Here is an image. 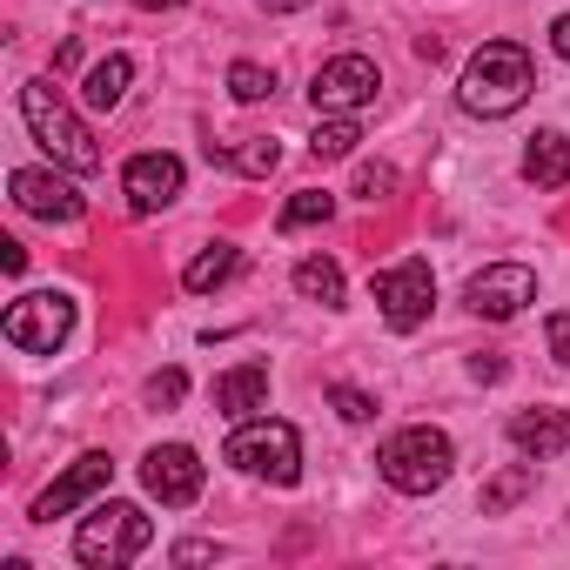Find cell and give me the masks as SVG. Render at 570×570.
Returning a JSON list of instances; mask_svg holds the SVG:
<instances>
[{
    "label": "cell",
    "instance_id": "6da1fadb",
    "mask_svg": "<svg viewBox=\"0 0 570 570\" xmlns=\"http://www.w3.org/2000/svg\"><path fill=\"white\" fill-rule=\"evenodd\" d=\"M530 88H537V68H530V55H523L517 41H483V48L470 55V68H463V88H456V101H463V115H483V121H497V115H517V108L530 101Z\"/></svg>",
    "mask_w": 570,
    "mask_h": 570
},
{
    "label": "cell",
    "instance_id": "7a4b0ae2",
    "mask_svg": "<svg viewBox=\"0 0 570 570\" xmlns=\"http://www.w3.org/2000/svg\"><path fill=\"white\" fill-rule=\"evenodd\" d=\"M21 121L55 155V168H68V175H95L101 168V148H95L88 121L55 95V81H21Z\"/></svg>",
    "mask_w": 570,
    "mask_h": 570
},
{
    "label": "cell",
    "instance_id": "3957f363",
    "mask_svg": "<svg viewBox=\"0 0 570 570\" xmlns=\"http://www.w3.org/2000/svg\"><path fill=\"white\" fill-rule=\"evenodd\" d=\"M450 463H456V450H450V436L430 430V423L396 430V436L383 443V456H376L383 483L403 490V497H430V490H443V483H450Z\"/></svg>",
    "mask_w": 570,
    "mask_h": 570
},
{
    "label": "cell",
    "instance_id": "277c9868",
    "mask_svg": "<svg viewBox=\"0 0 570 570\" xmlns=\"http://www.w3.org/2000/svg\"><path fill=\"white\" fill-rule=\"evenodd\" d=\"M148 543H155V523H148L135 503H101V510L75 530V557H81L88 570H121V563H135Z\"/></svg>",
    "mask_w": 570,
    "mask_h": 570
},
{
    "label": "cell",
    "instance_id": "5b68a950",
    "mask_svg": "<svg viewBox=\"0 0 570 570\" xmlns=\"http://www.w3.org/2000/svg\"><path fill=\"white\" fill-rule=\"evenodd\" d=\"M222 456H228L242 476H262V483H296V476H303V436H296L289 423H275V416L235 423V436H228Z\"/></svg>",
    "mask_w": 570,
    "mask_h": 570
},
{
    "label": "cell",
    "instance_id": "8992f818",
    "mask_svg": "<svg viewBox=\"0 0 570 570\" xmlns=\"http://www.w3.org/2000/svg\"><path fill=\"white\" fill-rule=\"evenodd\" d=\"M430 303H436V275H430V262L423 255H410V262H390L383 275H376V309H383V323L390 330H423L430 323Z\"/></svg>",
    "mask_w": 570,
    "mask_h": 570
},
{
    "label": "cell",
    "instance_id": "52a82bcc",
    "mask_svg": "<svg viewBox=\"0 0 570 570\" xmlns=\"http://www.w3.org/2000/svg\"><path fill=\"white\" fill-rule=\"evenodd\" d=\"M0 330H8V343H14V350H28V356H55V350L68 343V330H75V303H68L61 289L21 296Z\"/></svg>",
    "mask_w": 570,
    "mask_h": 570
},
{
    "label": "cell",
    "instance_id": "ba28073f",
    "mask_svg": "<svg viewBox=\"0 0 570 570\" xmlns=\"http://www.w3.org/2000/svg\"><path fill=\"white\" fill-rule=\"evenodd\" d=\"M376 88H383V75H376L370 55H336V61L316 68L309 101H316V115H356V108L376 101Z\"/></svg>",
    "mask_w": 570,
    "mask_h": 570
},
{
    "label": "cell",
    "instance_id": "9c48e42d",
    "mask_svg": "<svg viewBox=\"0 0 570 570\" xmlns=\"http://www.w3.org/2000/svg\"><path fill=\"white\" fill-rule=\"evenodd\" d=\"M463 303H470V316H483V323H510L523 303H537V275H530L523 262H490V268L470 275Z\"/></svg>",
    "mask_w": 570,
    "mask_h": 570
},
{
    "label": "cell",
    "instance_id": "30bf717a",
    "mask_svg": "<svg viewBox=\"0 0 570 570\" xmlns=\"http://www.w3.org/2000/svg\"><path fill=\"white\" fill-rule=\"evenodd\" d=\"M141 483H148V497H155V503L188 510V503L202 497L208 470H202V456H195L188 443H155V450L141 456Z\"/></svg>",
    "mask_w": 570,
    "mask_h": 570
},
{
    "label": "cell",
    "instance_id": "8fae6325",
    "mask_svg": "<svg viewBox=\"0 0 570 570\" xmlns=\"http://www.w3.org/2000/svg\"><path fill=\"white\" fill-rule=\"evenodd\" d=\"M121 195H128V208H135V215H161V208L181 195V161H175V155H161V148L135 155V161L121 168Z\"/></svg>",
    "mask_w": 570,
    "mask_h": 570
},
{
    "label": "cell",
    "instance_id": "7c38bea8",
    "mask_svg": "<svg viewBox=\"0 0 570 570\" xmlns=\"http://www.w3.org/2000/svg\"><path fill=\"white\" fill-rule=\"evenodd\" d=\"M14 208L21 215H41V222H81V195H75V181H61V175H48V168H14Z\"/></svg>",
    "mask_w": 570,
    "mask_h": 570
},
{
    "label": "cell",
    "instance_id": "4fadbf2b",
    "mask_svg": "<svg viewBox=\"0 0 570 570\" xmlns=\"http://www.w3.org/2000/svg\"><path fill=\"white\" fill-rule=\"evenodd\" d=\"M108 483H115V463H108L101 450H88V456L68 470V476H55V483L35 497V523H55V517H68L75 503H88V497H95V490H108Z\"/></svg>",
    "mask_w": 570,
    "mask_h": 570
},
{
    "label": "cell",
    "instance_id": "5bb4252c",
    "mask_svg": "<svg viewBox=\"0 0 570 570\" xmlns=\"http://www.w3.org/2000/svg\"><path fill=\"white\" fill-rule=\"evenodd\" d=\"M215 410L228 423H248L255 410H268V363H235L215 376Z\"/></svg>",
    "mask_w": 570,
    "mask_h": 570
},
{
    "label": "cell",
    "instance_id": "9a60e30c",
    "mask_svg": "<svg viewBox=\"0 0 570 570\" xmlns=\"http://www.w3.org/2000/svg\"><path fill=\"white\" fill-rule=\"evenodd\" d=\"M510 443H517V456L550 463V456L570 450V416H563V410H523V416L510 423Z\"/></svg>",
    "mask_w": 570,
    "mask_h": 570
},
{
    "label": "cell",
    "instance_id": "2e32d148",
    "mask_svg": "<svg viewBox=\"0 0 570 570\" xmlns=\"http://www.w3.org/2000/svg\"><path fill=\"white\" fill-rule=\"evenodd\" d=\"M523 181H530V188H570V141H563L557 128L530 135V148H523Z\"/></svg>",
    "mask_w": 570,
    "mask_h": 570
},
{
    "label": "cell",
    "instance_id": "e0dca14e",
    "mask_svg": "<svg viewBox=\"0 0 570 570\" xmlns=\"http://www.w3.org/2000/svg\"><path fill=\"white\" fill-rule=\"evenodd\" d=\"M128 81H135V61H128V55H108V61H95V68H88L81 101H88L95 115H115V108H121V95H128Z\"/></svg>",
    "mask_w": 570,
    "mask_h": 570
},
{
    "label": "cell",
    "instance_id": "ac0fdd59",
    "mask_svg": "<svg viewBox=\"0 0 570 570\" xmlns=\"http://www.w3.org/2000/svg\"><path fill=\"white\" fill-rule=\"evenodd\" d=\"M296 289H303L309 303H323V309H343V268H336L330 255H303V262H296Z\"/></svg>",
    "mask_w": 570,
    "mask_h": 570
},
{
    "label": "cell",
    "instance_id": "d6986e66",
    "mask_svg": "<svg viewBox=\"0 0 570 570\" xmlns=\"http://www.w3.org/2000/svg\"><path fill=\"white\" fill-rule=\"evenodd\" d=\"M235 242H215V248H202L188 268H181V289H195V296H208V289H222V282L235 275Z\"/></svg>",
    "mask_w": 570,
    "mask_h": 570
},
{
    "label": "cell",
    "instance_id": "ffe728a7",
    "mask_svg": "<svg viewBox=\"0 0 570 570\" xmlns=\"http://www.w3.org/2000/svg\"><path fill=\"white\" fill-rule=\"evenodd\" d=\"M537 490V463L523 456V463H510V470H497L490 483H483V517H503L517 497H530Z\"/></svg>",
    "mask_w": 570,
    "mask_h": 570
},
{
    "label": "cell",
    "instance_id": "44dd1931",
    "mask_svg": "<svg viewBox=\"0 0 570 570\" xmlns=\"http://www.w3.org/2000/svg\"><path fill=\"white\" fill-rule=\"evenodd\" d=\"M356 141H363L356 115H323V128L309 135V155H316V161H350V155H356Z\"/></svg>",
    "mask_w": 570,
    "mask_h": 570
},
{
    "label": "cell",
    "instance_id": "7402d4cb",
    "mask_svg": "<svg viewBox=\"0 0 570 570\" xmlns=\"http://www.w3.org/2000/svg\"><path fill=\"white\" fill-rule=\"evenodd\" d=\"M336 215V195H323V188H303L289 208H282V235H296V228H309V222H330Z\"/></svg>",
    "mask_w": 570,
    "mask_h": 570
},
{
    "label": "cell",
    "instance_id": "603a6c76",
    "mask_svg": "<svg viewBox=\"0 0 570 570\" xmlns=\"http://www.w3.org/2000/svg\"><path fill=\"white\" fill-rule=\"evenodd\" d=\"M228 95H235V101H268V95H275V75L255 68V61H235V68H228Z\"/></svg>",
    "mask_w": 570,
    "mask_h": 570
},
{
    "label": "cell",
    "instance_id": "cb8c5ba5",
    "mask_svg": "<svg viewBox=\"0 0 570 570\" xmlns=\"http://www.w3.org/2000/svg\"><path fill=\"white\" fill-rule=\"evenodd\" d=\"M228 161H235V168H242V175H268V168H275V161H282V148H275V141H268V135H255V141H242V148H235V155H228Z\"/></svg>",
    "mask_w": 570,
    "mask_h": 570
},
{
    "label": "cell",
    "instance_id": "d4e9b609",
    "mask_svg": "<svg viewBox=\"0 0 570 570\" xmlns=\"http://www.w3.org/2000/svg\"><path fill=\"white\" fill-rule=\"evenodd\" d=\"M356 195H363V202H390V195H396V168H390V161H363V168H356Z\"/></svg>",
    "mask_w": 570,
    "mask_h": 570
},
{
    "label": "cell",
    "instance_id": "484cf974",
    "mask_svg": "<svg viewBox=\"0 0 570 570\" xmlns=\"http://www.w3.org/2000/svg\"><path fill=\"white\" fill-rule=\"evenodd\" d=\"M330 403L343 410V423H370V416H376V396H363V390H350V383H330Z\"/></svg>",
    "mask_w": 570,
    "mask_h": 570
},
{
    "label": "cell",
    "instance_id": "4316f807",
    "mask_svg": "<svg viewBox=\"0 0 570 570\" xmlns=\"http://www.w3.org/2000/svg\"><path fill=\"white\" fill-rule=\"evenodd\" d=\"M188 396V376L181 370H161V376H148V403L161 410V403H181Z\"/></svg>",
    "mask_w": 570,
    "mask_h": 570
},
{
    "label": "cell",
    "instance_id": "83f0119b",
    "mask_svg": "<svg viewBox=\"0 0 570 570\" xmlns=\"http://www.w3.org/2000/svg\"><path fill=\"white\" fill-rule=\"evenodd\" d=\"M543 336H550V356L570 370V309H563V316H550V323H543Z\"/></svg>",
    "mask_w": 570,
    "mask_h": 570
},
{
    "label": "cell",
    "instance_id": "f1b7e54d",
    "mask_svg": "<svg viewBox=\"0 0 570 570\" xmlns=\"http://www.w3.org/2000/svg\"><path fill=\"white\" fill-rule=\"evenodd\" d=\"M470 376L476 383H503V356H470Z\"/></svg>",
    "mask_w": 570,
    "mask_h": 570
},
{
    "label": "cell",
    "instance_id": "f546056e",
    "mask_svg": "<svg viewBox=\"0 0 570 570\" xmlns=\"http://www.w3.org/2000/svg\"><path fill=\"white\" fill-rule=\"evenodd\" d=\"M168 557H175V563H208V557H215V543H175Z\"/></svg>",
    "mask_w": 570,
    "mask_h": 570
},
{
    "label": "cell",
    "instance_id": "4dcf8cb0",
    "mask_svg": "<svg viewBox=\"0 0 570 570\" xmlns=\"http://www.w3.org/2000/svg\"><path fill=\"white\" fill-rule=\"evenodd\" d=\"M262 14H303V8H316V0H255Z\"/></svg>",
    "mask_w": 570,
    "mask_h": 570
},
{
    "label": "cell",
    "instance_id": "1f68e13d",
    "mask_svg": "<svg viewBox=\"0 0 570 570\" xmlns=\"http://www.w3.org/2000/svg\"><path fill=\"white\" fill-rule=\"evenodd\" d=\"M0 262H8V275H21L28 268V248L21 242H0Z\"/></svg>",
    "mask_w": 570,
    "mask_h": 570
},
{
    "label": "cell",
    "instance_id": "d6a6232c",
    "mask_svg": "<svg viewBox=\"0 0 570 570\" xmlns=\"http://www.w3.org/2000/svg\"><path fill=\"white\" fill-rule=\"evenodd\" d=\"M550 48H557V55L570 61V14H557V28H550Z\"/></svg>",
    "mask_w": 570,
    "mask_h": 570
},
{
    "label": "cell",
    "instance_id": "836d02e7",
    "mask_svg": "<svg viewBox=\"0 0 570 570\" xmlns=\"http://www.w3.org/2000/svg\"><path fill=\"white\" fill-rule=\"evenodd\" d=\"M141 14H168V8H188V0H135Z\"/></svg>",
    "mask_w": 570,
    "mask_h": 570
}]
</instances>
